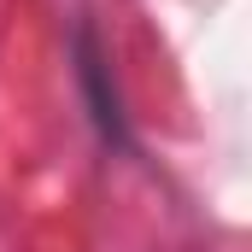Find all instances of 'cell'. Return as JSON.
Here are the masks:
<instances>
[{
  "mask_svg": "<svg viewBox=\"0 0 252 252\" xmlns=\"http://www.w3.org/2000/svg\"><path fill=\"white\" fill-rule=\"evenodd\" d=\"M70 76H76L82 112H88L94 135H100V147L135 158L141 141H135V124H129L124 88H118V76H112V53H106V41H100V30H94L88 12H76V24H70Z\"/></svg>",
  "mask_w": 252,
  "mask_h": 252,
  "instance_id": "obj_1",
  "label": "cell"
}]
</instances>
